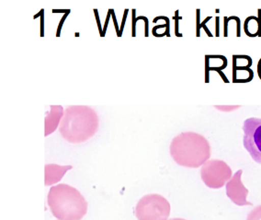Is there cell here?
I'll return each instance as SVG.
<instances>
[{
    "label": "cell",
    "instance_id": "6da1fadb",
    "mask_svg": "<svg viewBox=\"0 0 261 220\" xmlns=\"http://www.w3.org/2000/svg\"><path fill=\"white\" fill-rule=\"evenodd\" d=\"M99 119L93 108L72 105L65 110L59 132L65 140L80 144L90 139L98 132Z\"/></svg>",
    "mask_w": 261,
    "mask_h": 220
},
{
    "label": "cell",
    "instance_id": "7a4b0ae2",
    "mask_svg": "<svg viewBox=\"0 0 261 220\" xmlns=\"http://www.w3.org/2000/svg\"><path fill=\"white\" fill-rule=\"evenodd\" d=\"M170 155L179 166L196 169L210 159V143L198 133L183 132L171 141Z\"/></svg>",
    "mask_w": 261,
    "mask_h": 220
},
{
    "label": "cell",
    "instance_id": "3957f363",
    "mask_svg": "<svg viewBox=\"0 0 261 220\" xmlns=\"http://www.w3.org/2000/svg\"><path fill=\"white\" fill-rule=\"evenodd\" d=\"M47 204L58 220H81L88 212V203L77 189L60 183L50 189Z\"/></svg>",
    "mask_w": 261,
    "mask_h": 220
},
{
    "label": "cell",
    "instance_id": "277c9868",
    "mask_svg": "<svg viewBox=\"0 0 261 220\" xmlns=\"http://www.w3.org/2000/svg\"><path fill=\"white\" fill-rule=\"evenodd\" d=\"M170 204L165 197L158 193H150L142 197L135 208L138 220H168Z\"/></svg>",
    "mask_w": 261,
    "mask_h": 220
},
{
    "label": "cell",
    "instance_id": "5b68a950",
    "mask_svg": "<svg viewBox=\"0 0 261 220\" xmlns=\"http://www.w3.org/2000/svg\"><path fill=\"white\" fill-rule=\"evenodd\" d=\"M201 177L207 187L220 189L232 178V169L219 159H210L201 166Z\"/></svg>",
    "mask_w": 261,
    "mask_h": 220
},
{
    "label": "cell",
    "instance_id": "8992f818",
    "mask_svg": "<svg viewBox=\"0 0 261 220\" xmlns=\"http://www.w3.org/2000/svg\"><path fill=\"white\" fill-rule=\"evenodd\" d=\"M244 146L256 163L261 164V118H248L243 126Z\"/></svg>",
    "mask_w": 261,
    "mask_h": 220
},
{
    "label": "cell",
    "instance_id": "52a82bcc",
    "mask_svg": "<svg viewBox=\"0 0 261 220\" xmlns=\"http://www.w3.org/2000/svg\"><path fill=\"white\" fill-rule=\"evenodd\" d=\"M242 169H239L226 183V195L237 206H253L247 200L249 191L242 183Z\"/></svg>",
    "mask_w": 261,
    "mask_h": 220
},
{
    "label": "cell",
    "instance_id": "ba28073f",
    "mask_svg": "<svg viewBox=\"0 0 261 220\" xmlns=\"http://www.w3.org/2000/svg\"><path fill=\"white\" fill-rule=\"evenodd\" d=\"M73 167L70 165L60 166L57 164H46L44 167V184L45 186H51L59 183L65 174Z\"/></svg>",
    "mask_w": 261,
    "mask_h": 220
},
{
    "label": "cell",
    "instance_id": "9c48e42d",
    "mask_svg": "<svg viewBox=\"0 0 261 220\" xmlns=\"http://www.w3.org/2000/svg\"><path fill=\"white\" fill-rule=\"evenodd\" d=\"M64 113L65 110L61 105L50 106V112L47 114L44 121V136H48L51 135L56 131L57 127H59Z\"/></svg>",
    "mask_w": 261,
    "mask_h": 220
},
{
    "label": "cell",
    "instance_id": "30bf717a",
    "mask_svg": "<svg viewBox=\"0 0 261 220\" xmlns=\"http://www.w3.org/2000/svg\"><path fill=\"white\" fill-rule=\"evenodd\" d=\"M245 33L249 37H256L261 34V18L260 15L258 17L249 16L245 20L244 24Z\"/></svg>",
    "mask_w": 261,
    "mask_h": 220
},
{
    "label": "cell",
    "instance_id": "8fae6325",
    "mask_svg": "<svg viewBox=\"0 0 261 220\" xmlns=\"http://www.w3.org/2000/svg\"><path fill=\"white\" fill-rule=\"evenodd\" d=\"M247 220H261V206H257L247 215Z\"/></svg>",
    "mask_w": 261,
    "mask_h": 220
},
{
    "label": "cell",
    "instance_id": "7c38bea8",
    "mask_svg": "<svg viewBox=\"0 0 261 220\" xmlns=\"http://www.w3.org/2000/svg\"><path fill=\"white\" fill-rule=\"evenodd\" d=\"M257 73H258V77H259V79L261 80V59L258 61V64H257Z\"/></svg>",
    "mask_w": 261,
    "mask_h": 220
},
{
    "label": "cell",
    "instance_id": "4fadbf2b",
    "mask_svg": "<svg viewBox=\"0 0 261 220\" xmlns=\"http://www.w3.org/2000/svg\"><path fill=\"white\" fill-rule=\"evenodd\" d=\"M168 220H185V219H183V218H178V217H176V218H171V219H168Z\"/></svg>",
    "mask_w": 261,
    "mask_h": 220
}]
</instances>
